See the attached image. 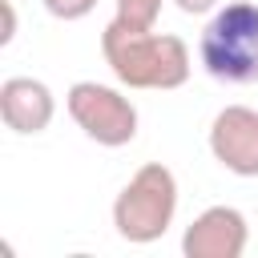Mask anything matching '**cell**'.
I'll use <instances>...</instances> for the list:
<instances>
[{
  "label": "cell",
  "instance_id": "6da1fadb",
  "mask_svg": "<svg viewBox=\"0 0 258 258\" xmlns=\"http://www.w3.org/2000/svg\"><path fill=\"white\" fill-rule=\"evenodd\" d=\"M101 52L125 89H181L189 81V48L173 32L133 28L113 16L101 32Z\"/></svg>",
  "mask_w": 258,
  "mask_h": 258
},
{
  "label": "cell",
  "instance_id": "7a4b0ae2",
  "mask_svg": "<svg viewBox=\"0 0 258 258\" xmlns=\"http://www.w3.org/2000/svg\"><path fill=\"white\" fill-rule=\"evenodd\" d=\"M202 69L222 85H254L258 81V4L230 0L222 4L198 40Z\"/></svg>",
  "mask_w": 258,
  "mask_h": 258
},
{
  "label": "cell",
  "instance_id": "3957f363",
  "mask_svg": "<svg viewBox=\"0 0 258 258\" xmlns=\"http://www.w3.org/2000/svg\"><path fill=\"white\" fill-rule=\"evenodd\" d=\"M173 214H177V177L161 161H145L113 202V226L133 246L157 242L173 226Z\"/></svg>",
  "mask_w": 258,
  "mask_h": 258
},
{
  "label": "cell",
  "instance_id": "277c9868",
  "mask_svg": "<svg viewBox=\"0 0 258 258\" xmlns=\"http://www.w3.org/2000/svg\"><path fill=\"white\" fill-rule=\"evenodd\" d=\"M64 109L77 121V129L105 149H121L137 137V105L113 85L77 81L64 93Z\"/></svg>",
  "mask_w": 258,
  "mask_h": 258
},
{
  "label": "cell",
  "instance_id": "5b68a950",
  "mask_svg": "<svg viewBox=\"0 0 258 258\" xmlns=\"http://www.w3.org/2000/svg\"><path fill=\"white\" fill-rule=\"evenodd\" d=\"M210 153L238 177H258V109L226 105L210 121Z\"/></svg>",
  "mask_w": 258,
  "mask_h": 258
},
{
  "label": "cell",
  "instance_id": "8992f818",
  "mask_svg": "<svg viewBox=\"0 0 258 258\" xmlns=\"http://www.w3.org/2000/svg\"><path fill=\"white\" fill-rule=\"evenodd\" d=\"M246 242H250L246 214L234 206H210L185 226L181 254L185 258H242Z\"/></svg>",
  "mask_w": 258,
  "mask_h": 258
},
{
  "label": "cell",
  "instance_id": "52a82bcc",
  "mask_svg": "<svg viewBox=\"0 0 258 258\" xmlns=\"http://www.w3.org/2000/svg\"><path fill=\"white\" fill-rule=\"evenodd\" d=\"M0 117L20 137L44 133L52 125V117H56L52 89L44 81H36V77H8L0 85Z\"/></svg>",
  "mask_w": 258,
  "mask_h": 258
},
{
  "label": "cell",
  "instance_id": "ba28073f",
  "mask_svg": "<svg viewBox=\"0 0 258 258\" xmlns=\"http://www.w3.org/2000/svg\"><path fill=\"white\" fill-rule=\"evenodd\" d=\"M113 4H117V20L133 28H153L161 16V0H113Z\"/></svg>",
  "mask_w": 258,
  "mask_h": 258
},
{
  "label": "cell",
  "instance_id": "9c48e42d",
  "mask_svg": "<svg viewBox=\"0 0 258 258\" xmlns=\"http://www.w3.org/2000/svg\"><path fill=\"white\" fill-rule=\"evenodd\" d=\"M44 8L56 16V20H81L97 8V0H44Z\"/></svg>",
  "mask_w": 258,
  "mask_h": 258
},
{
  "label": "cell",
  "instance_id": "30bf717a",
  "mask_svg": "<svg viewBox=\"0 0 258 258\" xmlns=\"http://www.w3.org/2000/svg\"><path fill=\"white\" fill-rule=\"evenodd\" d=\"M0 16H4L0 44H12V36H16V8H12V0H0Z\"/></svg>",
  "mask_w": 258,
  "mask_h": 258
},
{
  "label": "cell",
  "instance_id": "8fae6325",
  "mask_svg": "<svg viewBox=\"0 0 258 258\" xmlns=\"http://www.w3.org/2000/svg\"><path fill=\"white\" fill-rule=\"evenodd\" d=\"M185 16H206V12H218L222 8V0H173Z\"/></svg>",
  "mask_w": 258,
  "mask_h": 258
}]
</instances>
